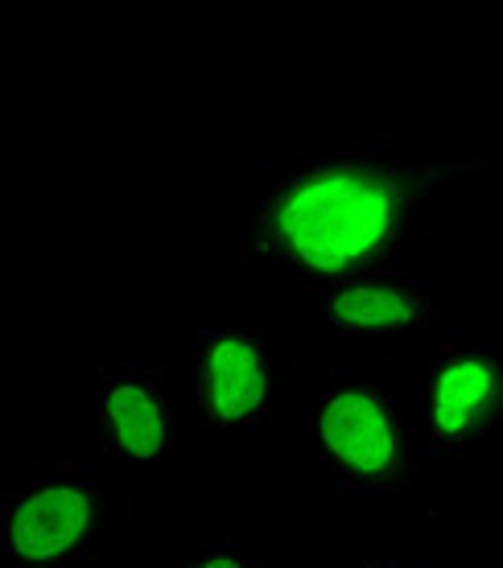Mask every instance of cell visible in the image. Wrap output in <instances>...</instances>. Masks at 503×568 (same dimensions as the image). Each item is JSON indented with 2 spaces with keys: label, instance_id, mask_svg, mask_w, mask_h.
Masks as SVG:
<instances>
[{
  "label": "cell",
  "instance_id": "obj_1",
  "mask_svg": "<svg viewBox=\"0 0 503 568\" xmlns=\"http://www.w3.org/2000/svg\"><path fill=\"white\" fill-rule=\"evenodd\" d=\"M491 182V156H425L375 136H326L269 161L240 199L235 247L302 288L421 260L433 211Z\"/></svg>",
  "mask_w": 503,
  "mask_h": 568
},
{
  "label": "cell",
  "instance_id": "obj_2",
  "mask_svg": "<svg viewBox=\"0 0 503 568\" xmlns=\"http://www.w3.org/2000/svg\"><path fill=\"white\" fill-rule=\"evenodd\" d=\"M298 454L334 490H404L418 474V437L401 413L389 371L334 367L302 396Z\"/></svg>",
  "mask_w": 503,
  "mask_h": 568
},
{
  "label": "cell",
  "instance_id": "obj_3",
  "mask_svg": "<svg viewBox=\"0 0 503 568\" xmlns=\"http://www.w3.org/2000/svg\"><path fill=\"white\" fill-rule=\"evenodd\" d=\"M120 515V495L95 469L42 462L0 507L4 568H83Z\"/></svg>",
  "mask_w": 503,
  "mask_h": 568
},
{
  "label": "cell",
  "instance_id": "obj_4",
  "mask_svg": "<svg viewBox=\"0 0 503 568\" xmlns=\"http://www.w3.org/2000/svg\"><path fill=\"white\" fill-rule=\"evenodd\" d=\"M503 440V346L454 334L425 367V445L437 462H487Z\"/></svg>",
  "mask_w": 503,
  "mask_h": 568
},
{
  "label": "cell",
  "instance_id": "obj_5",
  "mask_svg": "<svg viewBox=\"0 0 503 568\" xmlns=\"http://www.w3.org/2000/svg\"><path fill=\"white\" fill-rule=\"evenodd\" d=\"M289 396V371L260 329H207L190 363V404L207 428L269 425Z\"/></svg>",
  "mask_w": 503,
  "mask_h": 568
},
{
  "label": "cell",
  "instance_id": "obj_6",
  "mask_svg": "<svg viewBox=\"0 0 503 568\" xmlns=\"http://www.w3.org/2000/svg\"><path fill=\"white\" fill-rule=\"evenodd\" d=\"M310 326L355 346H396L437 326V305L409 272H363L302 288Z\"/></svg>",
  "mask_w": 503,
  "mask_h": 568
},
{
  "label": "cell",
  "instance_id": "obj_7",
  "mask_svg": "<svg viewBox=\"0 0 503 568\" xmlns=\"http://www.w3.org/2000/svg\"><path fill=\"white\" fill-rule=\"evenodd\" d=\"M100 454L108 462H161L187 440V416L170 367L120 363L100 375L95 396Z\"/></svg>",
  "mask_w": 503,
  "mask_h": 568
},
{
  "label": "cell",
  "instance_id": "obj_8",
  "mask_svg": "<svg viewBox=\"0 0 503 568\" xmlns=\"http://www.w3.org/2000/svg\"><path fill=\"white\" fill-rule=\"evenodd\" d=\"M173 568H260V552L248 536L219 527V531L194 536V544L173 560Z\"/></svg>",
  "mask_w": 503,
  "mask_h": 568
},
{
  "label": "cell",
  "instance_id": "obj_9",
  "mask_svg": "<svg viewBox=\"0 0 503 568\" xmlns=\"http://www.w3.org/2000/svg\"><path fill=\"white\" fill-rule=\"evenodd\" d=\"M343 568H454V565H421V560H355Z\"/></svg>",
  "mask_w": 503,
  "mask_h": 568
}]
</instances>
